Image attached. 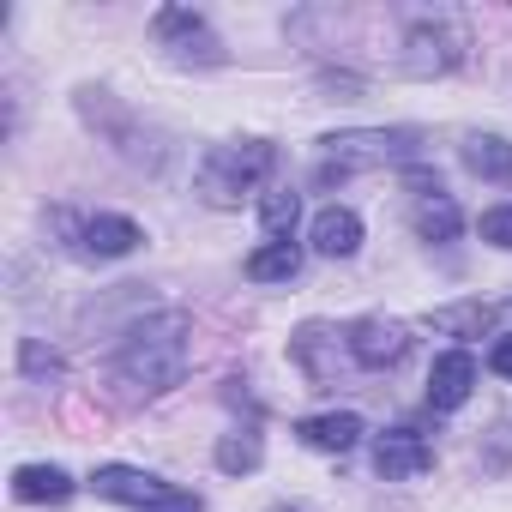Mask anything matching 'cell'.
<instances>
[{
  "mask_svg": "<svg viewBox=\"0 0 512 512\" xmlns=\"http://www.w3.org/2000/svg\"><path fill=\"white\" fill-rule=\"evenodd\" d=\"M187 314H175V308H163V314H151V320H139L127 338H121V350H115V380L121 386H133L139 398H157V392H169V386H181V374H187Z\"/></svg>",
  "mask_w": 512,
  "mask_h": 512,
  "instance_id": "1",
  "label": "cell"
},
{
  "mask_svg": "<svg viewBox=\"0 0 512 512\" xmlns=\"http://www.w3.org/2000/svg\"><path fill=\"white\" fill-rule=\"evenodd\" d=\"M422 151V133L416 127H362V133H332L326 139V163L314 169L320 187L332 181H350L362 169H380V163H410Z\"/></svg>",
  "mask_w": 512,
  "mask_h": 512,
  "instance_id": "2",
  "label": "cell"
},
{
  "mask_svg": "<svg viewBox=\"0 0 512 512\" xmlns=\"http://www.w3.org/2000/svg\"><path fill=\"white\" fill-rule=\"evenodd\" d=\"M272 169H278V151H272L266 139L211 145V151L199 157V193H205V205H241Z\"/></svg>",
  "mask_w": 512,
  "mask_h": 512,
  "instance_id": "3",
  "label": "cell"
},
{
  "mask_svg": "<svg viewBox=\"0 0 512 512\" xmlns=\"http://www.w3.org/2000/svg\"><path fill=\"white\" fill-rule=\"evenodd\" d=\"M464 49H470V31H464L458 13H416L410 31H404L398 67H404L410 79H440V73H452V67L464 61Z\"/></svg>",
  "mask_w": 512,
  "mask_h": 512,
  "instance_id": "4",
  "label": "cell"
},
{
  "mask_svg": "<svg viewBox=\"0 0 512 512\" xmlns=\"http://www.w3.org/2000/svg\"><path fill=\"white\" fill-rule=\"evenodd\" d=\"M151 37H157V49H163L175 67H223V61H229V55H223V37H217L193 7H157Z\"/></svg>",
  "mask_w": 512,
  "mask_h": 512,
  "instance_id": "5",
  "label": "cell"
},
{
  "mask_svg": "<svg viewBox=\"0 0 512 512\" xmlns=\"http://www.w3.org/2000/svg\"><path fill=\"white\" fill-rule=\"evenodd\" d=\"M55 229L85 253V260H127V253L145 241V229L121 211H97V217H73V211H55Z\"/></svg>",
  "mask_w": 512,
  "mask_h": 512,
  "instance_id": "6",
  "label": "cell"
},
{
  "mask_svg": "<svg viewBox=\"0 0 512 512\" xmlns=\"http://www.w3.org/2000/svg\"><path fill=\"white\" fill-rule=\"evenodd\" d=\"M344 344H350V362L368 368V374H386L410 356V326L404 320H386V314H368L356 326H344Z\"/></svg>",
  "mask_w": 512,
  "mask_h": 512,
  "instance_id": "7",
  "label": "cell"
},
{
  "mask_svg": "<svg viewBox=\"0 0 512 512\" xmlns=\"http://www.w3.org/2000/svg\"><path fill=\"white\" fill-rule=\"evenodd\" d=\"M374 470H380L386 482L428 476V470H434V446H428L416 428H386V434H374Z\"/></svg>",
  "mask_w": 512,
  "mask_h": 512,
  "instance_id": "8",
  "label": "cell"
},
{
  "mask_svg": "<svg viewBox=\"0 0 512 512\" xmlns=\"http://www.w3.org/2000/svg\"><path fill=\"white\" fill-rule=\"evenodd\" d=\"M91 488H97L103 500H115V506H139V512H151V506H163V500L175 494L163 476L133 470V464H103V470L91 476Z\"/></svg>",
  "mask_w": 512,
  "mask_h": 512,
  "instance_id": "9",
  "label": "cell"
},
{
  "mask_svg": "<svg viewBox=\"0 0 512 512\" xmlns=\"http://www.w3.org/2000/svg\"><path fill=\"white\" fill-rule=\"evenodd\" d=\"M338 338H344V332H338V326H320V320L290 338V356H296V368H302L314 386H332V380H338L344 350H350V344H338Z\"/></svg>",
  "mask_w": 512,
  "mask_h": 512,
  "instance_id": "10",
  "label": "cell"
},
{
  "mask_svg": "<svg viewBox=\"0 0 512 512\" xmlns=\"http://www.w3.org/2000/svg\"><path fill=\"white\" fill-rule=\"evenodd\" d=\"M476 392V356L470 350H446L428 368V410H458Z\"/></svg>",
  "mask_w": 512,
  "mask_h": 512,
  "instance_id": "11",
  "label": "cell"
},
{
  "mask_svg": "<svg viewBox=\"0 0 512 512\" xmlns=\"http://www.w3.org/2000/svg\"><path fill=\"white\" fill-rule=\"evenodd\" d=\"M296 434H302V446H314V452H350V446L362 440V416H356V410L302 416V422H296Z\"/></svg>",
  "mask_w": 512,
  "mask_h": 512,
  "instance_id": "12",
  "label": "cell"
},
{
  "mask_svg": "<svg viewBox=\"0 0 512 512\" xmlns=\"http://www.w3.org/2000/svg\"><path fill=\"white\" fill-rule=\"evenodd\" d=\"M13 494L25 506H67L73 500V476L61 464H19L13 470Z\"/></svg>",
  "mask_w": 512,
  "mask_h": 512,
  "instance_id": "13",
  "label": "cell"
},
{
  "mask_svg": "<svg viewBox=\"0 0 512 512\" xmlns=\"http://www.w3.org/2000/svg\"><path fill=\"white\" fill-rule=\"evenodd\" d=\"M314 247L326 253V260H350V253L362 247V217L350 205H326L314 217Z\"/></svg>",
  "mask_w": 512,
  "mask_h": 512,
  "instance_id": "14",
  "label": "cell"
},
{
  "mask_svg": "<svg viewBox=\"0 0 512 512\" xmlns=\"http://www.w3.org/2000/svg\"><path fill=\"white\" fill-rule=\"evenodd\" d=\"M464 169L482 175V181L512 187V139H500V133H470V139H464Z\"/></svg>",
  "mask_w": 512,
  "mask_h": 512,
  "instance_id": "15",
  "label": "cell"
},
{
  "mask_svg": "<svg viewBox=\"0 0 512 512\" xmlns=\"http://www.w3.org/2000/svg\"><path fill=\"white\" fill-rule=\"evenodd\" d=\"M241 272L253 284H290L302 272V247L296 241H266V247H253L247 260H241Z\"/></svg>",
  "mask_w": 512,
  "mask_h": 512,
  "instance_id": "16",
  "label": "cell"
},
{
  "mask_svg": "<svg viewBox=\"0 0 512 512\" xmlns=\"http://www.w3.org/2000/svg\"><path fill=\"white\" fill-rule=\"evenodd\" d=\"M428 320H434V332H446V338H482V332L494 326V302H452V308H434Z\"/></svg>",
  "mask_w": 512,
  "mask_h": 512,
  "instance_id": "17",
  "label": "cell"
},
{
  "mask_svg": "<svg viewBox=\"0 0 512 512\" xmlns=\"http://www.w3.org/2000/svg\"><path fill=\"white\" fill-rule=\"evenodd\" d=\"M260 458H266V446H260V434H253V428H229L217 440V470H229V476L260 470Z\"/></svg>",
  "mask_w": 512,
  "mask_h": 512,
  "instance_id": "18",
  "label": "cell"
},
{
  "mask_svg": "<svg viewBox=\"0 0 512 512\" xmlns=\"http://www.w3.org/2000/svg\"><path fill=\"white\" fill-rule=\"evenodd\" d=\"M458 229H464V217H458V205H452L446 193L416 199V235H422V241H452Z\"/></svg>",
  "mask_w": 512,
  "mask_h": 512,
  "instance_id": "19",
  "label": "cell"
},
{
  "mask_svg": "<svg viewBox=\"0 0 512 512\" xmlns=\"http://www.w3.org/2000/svg\"><path fill=\"white\" fill-rule=\"evenodd\" d=\"M296 217H302V199H296L290 187H272V193L260 199V223H266L272 241H290V235H296Z\"/></svg>",
  "mask_w": 512,
  "mask_h": 512,
  "instance_id": "20",
  "label": "cell"
},
{
  "mask_svg": "<svg viewBox=\"0 0 512 512\" xmlns=\"http://www.w3.org/2000/svg\"><path fill=\"white\" fill-rule=\"evenodd\" d=\"M482 241H494V247L512 253V205H488L482 211Z\"/></svg>",
  "mask_w": 512,
  "mask_h": 512,
  "instance_id": "21",
  "label": "cell"
},
{
  "mask_svg": "<svg viewBox=\"0 0 512 512\" xmlns=\"http://www.w3.org/2000/svg\"><path fill=\"white\" fill-rule=\"evenodd\" d=\"M25 368H31V374H49V380H55V374H61V356H55V350H43L37 338H25Z\"/></svg>",
  "mask_w": 512,
  "mask_h": 512,
  "instance_id": "22",
  "label": "cell"
},
{
  "mask_svg": "<svg viewBox=\"0 0 512 512\" xmlns=\"http://www.w3.org/2000/svg\"><path fill=\"white\" fill-rule=\"evenodd\" d=\"M488 368H494L500 380H512V332H506V338H494V350H488Z\"/></svg>",
  "mask_w": 512,
  "mask_h": 512,
  "instance_id": "23",
  "label": "cell"
},
{
  "mask_svg": "<svg viewBox=\"0 0 512 512\" xmlns=\"http://www.w3.org/2000/svg\"><path fill=\"white\" fill-rule=\"evenodd\" d=\"M151 512H205V500H199V494H187V488H175V494H169L163 506H151Z\"/></svg>",
  "mask_w": 512,
  "mask_h": 512,
  "instance_id": "24",
  "label": "cell"
},
{
  "mask_svg": "<svg viewBox=\"0 0 512 512\" xmlns=\"http://www.w3.org/2000/svg\"><path fill=\"white\" fill-rule=\"evenodd\" d=\"M272 512H302V506H272Z\"/></svg>",
  "mask_w": 512,
  "mask_h": 512,
  "instance_id": "25",
  "label": "cell"
}]
</instances>
